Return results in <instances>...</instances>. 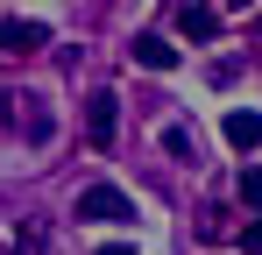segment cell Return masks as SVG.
Segmentation results:
<instances>
[{
  "label": "cell",
  "mask_w": 262,
  "mask_h": 255,
  "mask_svg": "<svg viewBox=\"0 0 262 255\" xmlns=\"http://www.w3.org/2000/svg\"><path fill=\"white\" fill-rule=\"evenodd\" d=\"M163 149L170 156H191V128H163Z\"/></svg>",
  "instance_id": "obj_8"
},
{
  "label": "cell",
  "mask_w": 262,
  "mask_h": 255,
  "mask_svg": "<svg viewBox=\"0 0 262 255\" xmlns=\"http://www.w3.org/2000/svg\"><path fill=\"white\" fill-rule=\"evenodd\" d=\"M227 142H234V149H241V156H248V149H262V114H248V107H227Z\"/></svg>",
  "instance_id": "obj_5"
},
{
  "label": "cell",
  "mask_w": 262,
  "mask_h": 255,
  "mask_svg": "<svg viewBox=\"0 0 262 255\" xmlns=\"http://www.w3.org/2000/svg\"><path fill=\"white\" fill-rule=\"evenodd\" d=\"M99 255H135V248H121V241H114V248H99Z\"/></svg>",
  "instance_id": "obj_10"
},
{
  "label": "cell",
  "mask_w": 262,
  "mask_h": 255,
  "mask_svg": "<svg viewBox=\"0 0 262 255\" xmlns=\"http://www.w3.org/2000/svg\"><path fill=\"white\" fill-rule=\"evenodd\" d=\"M78 220H106V227H121V220H135V199L121 192V184H85V192H78Z\"/></svg>",
  "instance_id": "obj_1"
},
{
  "label": "cell",
  "mask_w": 262,
  "mask_h": 255,
  "mask_svg": "<svg viewBox=\"0 0 262 255\" xmlns=\"http://www.w3.org/2000/svg\"><path fill=\"white\" fill-rule=\"evenodd\" d=\"M177 36L184 42H213L220 36V7L213 0H177Z\"/></svg>",
  "instance_id": "obj_2"
},
{
  "label": "cell",
  "mask_w": 262,
  "mask_h": 255,
  "mask_svg": "<svg viewBox=\"0 0 262 255\" xmlns=\"http://www.w3.org/2000/svg\"><path fill=\"white\" fill-rule=\"evenodd\" d=\"M43 42H50V29L29 22V14H7V22H0V50H7V57H29V50H43Z\"/></svg>",
  "instance_id": "obj_3"
},
{
  "label": "cell",
  "mask_w": 262,
  "mask_h": 255,
  "mask_svg": "<svg viewBox=\"0 0 262 255\" xmlns=\"http://www.w3.org/2000/svg\"><path fill=\"white\" fill-rule=\"evenodd\" d=\"M128 50H135V64H142V71H170V64H177V50H170V36H135Z\"/></svg>",
  "instance_id": "obj_6"
},
{
  "label": "cell",
  "mask_w": 262,
  "mask_h": 255,
  "mask_svg": "<svg viewBox=\"0 0 262 255\" xmlns=\"http://www.w3.org/2000/svg\"><path fill=\"white\" fill-rule=\"evenodd\" d=\"M241 206H255V213H262V163L241 170Z\"/></svg>",
  "instance_id": "obj_7"
},
{
  "label": "cell",
  "mask_w": 262,
  "mask_h": 255,
  "mask_svg": "<svg viewBox=\"0 0 262 255\" xmlns=\"http://www.w3.org/2000/svg\"><path fill=\"white\" fill-rule=\"evenodd\" d=\"M241 248H248V255H262V220H248V227H241Z\"/></svg>",
  "instance_id": "obj_9"
},
{
  "label": "cell",
  "mask_w": 262,
  "mask_h": 255,
  "mask_svg": "<svg viewBox=\"0 0 262 255\" xmlns=\"http://www.w3.org/2000/svg\"><path fill=\"white\" fill-rule=\"evenodd\" d=\"M227 7H248V0H227Z\"/></svg>",
  "instance_id": "obj_11"
},
{
  "label": "cell",
  "mask_w": 262,
  "mask_h": 255,
  "mask_svg": "<svg viewBox=\"0 0 262 255\" xmlns=\"http://www.w3.org/2000/svg\"><path fill=\"white\" fill-rule=\"evenodd\" d=\"M114 128H121V99H114V92H92V99H85V135H92V149H106Z\"/></svg>",
  "instance_id": "obj_4"
}]
</instances>
